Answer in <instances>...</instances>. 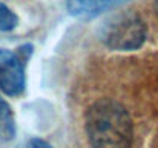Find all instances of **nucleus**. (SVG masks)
I'll return each mask as SVG.
<instances>
[{
    "mask_svg": "<svg viewBox=\"0 0 158 148\" xmlns=\"http://www.w3.org/2000/svg\"><path fill=\"white\" fill-rule=\"evenodd\" d=\"M17 23H19V19L12 12V9H9L5 3L0 2V31L3 33L12 31L17 26Z\"/></svg>",
    "mask_w": 158,
    "mask_h": 148,
    "instance_id": "423d86ee",
    "label": "nucleus"
},
{
    "mask_svg": "<svg viewBox=\"0 0 158 148\" xmlns=\"http://www.w3.org/2000/svg\"><path fill=\"white\" fill-rule=\"evenodd\" d=\"M155 12L158 14V0H155Z\"/></svg>",
    "mask_w": 158,
    "mask_h": 148,
    "instance_id": "6e6552de",
    "label": "nucleus"
},
{
    "mask_svg": "<svg viewBox=\"0 0 158 148\" xmlns=\"http://www.w3.org/2000/svg\"><path fill=\"white\" fill-rule=\"evenodd\" d=\"M131 0H68L66 8L72 17L91 20Z\"/></svg>",
    "mask_w": 158,
    "mask_h": 148,
    "instance_id": "20e7f679",
    "label": "nucleus"
},
{
    "mask_svg": "<svg viewBox=\"0 0 158 148\" xmlns=\"http://www.w3.org/2000/svg\"><path fill=\"white\" fill-rule=\"evenodd\" d=\"M98 40L112 51H135L148 37L146 22L134 11H120L105 19L97 31Z\"/></svg>",
    "mask_w": 158,
    "mask_h": 148,
    "instance_id": "f03ea898",
    "label": "nucleus"
},
{
    "mask_svg": "<svg viewBox=\"0 0 158 148\" xmlns=\"http://www.w3.org/2000/svg\"><path fill=\"white\" fill-rule=\"evenodd\" d=\"M26 148H54V147L49 145L48 142L42 141V139H31V141L26 144Z\"/></svg>",
    "mask_w": 158,
    "mask_h": 148,
    "instance_id": "0eeeda50",
    "label": "nucleus"
},
{
    "mask_svg": "<svg viewBox=\"0 0 158 148\" xmlns=\"http://www.w3.org/2000/svg\"><path fill=\"white\" fill-rule=\"evenodd\" d=\"M25 66L20 52L0 48V91L14 97L25 91Z\"/></svg>",
    "mask_w": 158,
    "mask_h": 148,
    "instance_id": "7ed1b4c3",
    "label": "nucleus"
},
{
    "mask_svg": "<svg viewBox=\"0 0 158 148\" xmlns=\"http://www.w3.org/2000/svg\"><path fill=\"white\" fill-rule=\"evenodd\" d=\"M86 134L92 148H131L132 120L127 110L112 99L94 102L85 119Z\"/></svg>",
    "mask_w": 158,
    "mask_h": 148,
    "instance_id": "f257e3e1",
    "label": "nucleus"
},
{
    "mask_svg": "<svg viewBox=\"0 0 158 148\" xmlns=\"http://www.w3.org/2000/svg\"><path fill=\"white\" fill-rule=\"evenodd\" d=\"M15 136V119L9 103L0 96V141L9 142Z\"/></svg>",
    "mask_w": 158,
    "mask_h": 148,
    "instance_id": "39448f33",
    "label": "nucleus"
}]
</instances>
